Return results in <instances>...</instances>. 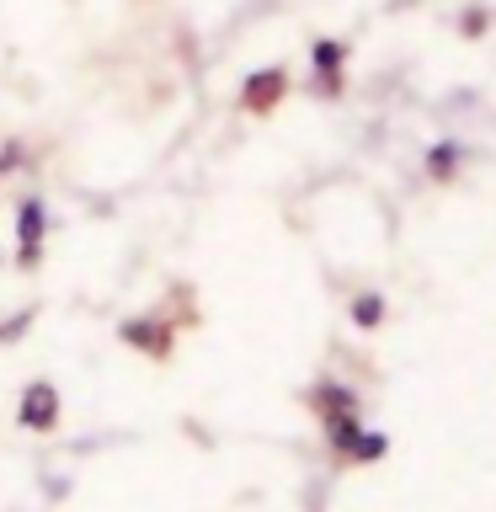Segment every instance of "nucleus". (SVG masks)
<instances>
[{
	"label": "nucleus",
	"mask_w": 496,
	"mask_h": 512,
	"mask_svg": "<svg viewBox=\"0 0 496 512\" xmlns=\"http://www.w3.org/2000/svg\"><path fill=\"white\" fill-rule=\"evenodd\" d=\"M59 390L48 379H32L27 390H22V400H16V427L22 432H54L59 427Z\"/></svg>",
	"instance_id": "1"
},
{
	"label": "nucleus",
	"mask_w": 496,
	"mask_h": 512,
	"mask_svg": "<svg viewBox=\"0 0 496 512\" xmlns=\"http://www.w3.org/2000/svg\"><path fill=\"white\" fill-rule=\"evenodd\" d=\"M16 240H22L16 267L32 272L43 262V240H48V208H43V198H22V203H16Z\"/></svg>",
	"instance_id": "2"
},
{
	"label": "nucleus",
	"mask_w": 496,
	"mask_h": 512,
	"mask_svg": "<svg viewBox=\"0 0 496 512\" xmlns=\"http://www.w3.org/2000/svg\"><path fill=\"white\" fill-rule=\"evenodd\" d=\"M459 160H464V150H459L454 139H443V144H432V150H427V171L438 176V182H454Z\"/></svg>",
	"instance_id": "10"
},
{
	"label": "nucleus",
	"mask_w": 496,
	"mask_h": 512,
	"mask_svg": "<svg viewBox=\"0 0 496 512\" xmlns=\"http://www.w3.org/2000/svg\"><path fill=\"white\" fill-rule=\"evenodd\" d=\"M310 64L320 75H326V91H336V70L347 64V43H336V38H320L315 48H310Z\"/></svg>",
	"instance_id": "8"
},
{
	"label": "nucleus",
	"mask_w": 496,
	"mask_h": 512,
	"mask_svg": "<svg viewBox=\"0 0 496 512\" xmlns=\"http://www.w3.org/2000/svg\"><path fill=\"white\" fill-rule=\"evenodd\" d=\"M491 22H486V11H480V16H464V38H475V32H486Z\"/></svg>",
	"instance_id": "12"
},
{
	"label": "nucleus",
	"mask_w": 496,
	"mask_h": 512,
	"mask_svg": "<svg viewBox=\"0 0 496 512\" xmlns=\"http://www.w3.org/2000/svg\"><path fill=\"white\" fill-rule=\"evenodd\" d=\"M384 310H390V304H384L379 288H363V294H352V304H347V315H352V326H358V331H379Z\"/></svg>",
	"instance_id": "7"
},
{
	"label": "nucleus",
	"mask_w": 496,
	"mask_h": 512,
	"mask_svg": "<svg viewBox=\"0 0 496 512\" xmlns=\"http://www.w3.org/2000/svg\"><path fill=\"white\" fill-rule=\"evenodd\" d=\"M320 432H326V448H331V454L347 459L352 443H358V432H363V416H358V411H326V416H320Z\"/></svg>",
	"instance_id": "5"
},
{
	"label": "nucleus",
	"mask_w": 496,
	"mask_h": 512,
	"mask_svg": "<svg viewBox=\"0 0 496 512\" xmlns=\"http://www.w3.org/2000/svg\"><path fill=\"white\" fill-rule=\"evenodd\" d=\"M310 406L326 416V411H358V390L352 384H342V379H320L315 390H310Z\"/></svg>",
	"instance_id": "6"
},
{
	"label": "nucleus",
	"mask_w": 496,
	"mask_h": 512,
	"mask_svg": "<svg viewBox=\"0 0 496 512\" xmlns=\"http://www.w3.org/2000/svg\"><path fill=\"white\" fill-rule=\"evenodd\" d=\"M118 336L128 347H139V352H150V358H171V342H176V326L171 320H150V315H139V320H123Z\"/></svg>",
	"instance_id": "3"
},
{
	"label": "nucleus",
	"mask_w": 496,
	"mask_h": 512,
	"mask_svg": "<svg viewBox=\"0 0 496 512\" xmlns=\"http://www.w3.org/2000/svg\"><path fill=\"white\" fill-rule=\"evenodd\" d=\"M384 454H390V432L363 427V432H358V443H352V454H347V464H379Z\"/></svg>",
	"instance_id": "9"
},
{
	"label": "nucleus",
	"mask_w": 496,
	"mask_h": 512,
	"mask_svg": "<svg viewBox=\"0 0 496 512\" xmlns=\"http://www.w3.org/2000/svg\"><path fill=\"white\" fill-rule=\"evenodd\" d=\"M27 326H32V310L16 315V320H0V342H16V336H22Z\"/></svg>",
	"instance_id": "11"
},
{
	"label": "nucleus",
	"mask_w": 496,
	"mask_h": 512,
	"mask_svg": "<svg viewBox=\"0 0 496 512\" xmlns=\"http://www.w3.org/2000/svg\"><path fill=\"white\" fill-rule=\"evenodd\" d=\"M288 96V70L283 64H272V70H256L246 86H240V102H246V112H256V118H262V112H272Z\"/></svg>",
	"instance_id": "4"
}]
</instances>
